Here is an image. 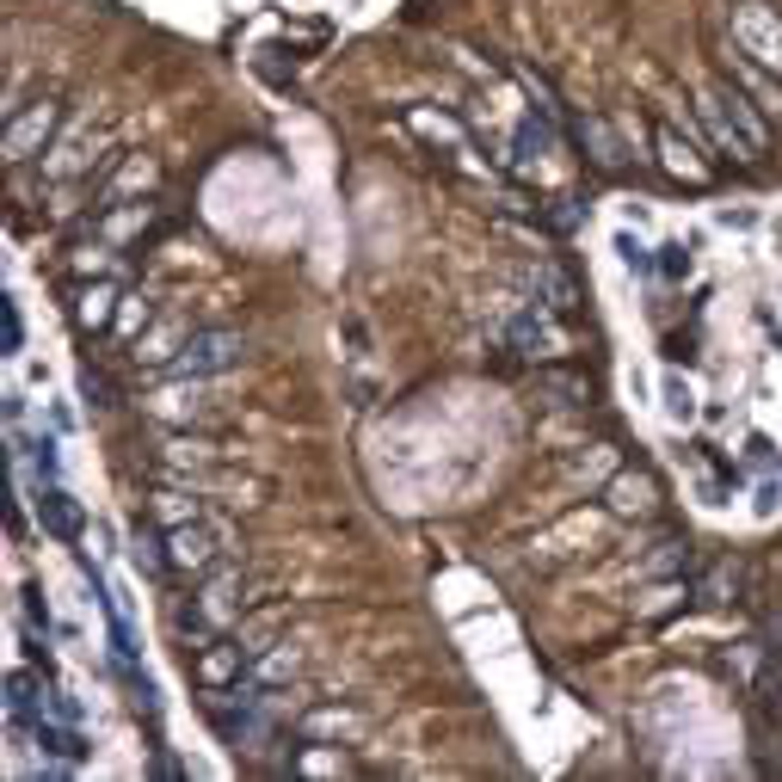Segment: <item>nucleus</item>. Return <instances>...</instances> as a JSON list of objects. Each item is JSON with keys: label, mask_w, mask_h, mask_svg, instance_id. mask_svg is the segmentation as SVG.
Wrapping results in <instances>:
<instances>
[{"label": "nucleus", "mask_w": 782, "mask_h": 782, "mask_svg": "<svg viewBox=\"0 0 782 782\" xmlns=\"http://www.w3.org/2000/svg\"><path fill=\"white\" fill-rule=\"evenodd\" d=\"M727 25H734V49H739V56H751L758 68H770V75L782 80V13H777V7H764V0H739L734 13H727Z\"/></svg>", "instance_id": "obj_1"}, {"label": "nucleus", "mask_w": 782, "mask_h": 782, "mask_svg": "<svg viewBox=\"0 0 782 782\" xmlns=\"http://www.w3.org/2000/svg\"><path fill=\"white\" fill-rule=\"evenodd\" d=\"M167 561H172V573L204 579L210 567L228 561V530H222V524H210V517H191V524L167 530Z\"/></svg>", "instance_id": "obj_2"}, {"label": "nucleus", "mask_w": 782, "mask_h": 782, "mask_svg": "<svg viewBox=\"0 0 782 782\" xmlns=\"http://www.w3.org/2000/svg\"><path fill=\"white\" fill-rule=\"evenodd\" d=\"M241 351H247L241 333H186L179 351H172L160 370H167V376H216V370H235Z\"/></svg>", "instance_id": "obj_3"}, {"label": "nucleus", "mask_w": 782, "mask_h": 782, "mask_svg": "<svg viewBox=\"0 0 782 782\" xmlns=\"http://www.w3.org/2000/svg\"><path fill=\"white\" fill-rule=\"evenodd\" d=\"M56 124H63V105H56V99L19 105L13 118H7V167H25V160L44 155L49 136H56Z\"/></svg>", "instance_id": "obj_4"}, {"label": "nucleus", "mask_w": 782, "mask_h": 782, "mask_svg": "<svg viewBox=\"0 0 782 782\" xmlns=\"http://www.w3.org/2000/svg\"><path fill=\"white\" fill-rule=\"evenodd\" d=\"M247 666H253L247 641H241V635H216V641L198 653V684L204 690H235L241 678H247Z\"/></svg>", "instance_id": "obj_5"}, {"label": "nucleus", "mask_w": 782, "mask_h": 782, "mask_svg": "<svg viewBox=\"0 0 782 782\" xmlns=\"http://www.w3.org/2000/svg\"><path fill=\"white\" fill-rule=\"evenodd\" d=\"M653 148H659V167L672 172V179H684V186H708V179H715V167L696 155V142H690L684 130L659 124V130H653Z\"/></svg>", "instance_id": "obj_6"}, {"label": "nucleus", "mask_w": 782, "mask_h": 782, "mask_svg": "<svg viewBox=\"0 0 782 782\" xmlns=\"http://www.w3.org/2000/svg\"><path fill=\"white\" fill-rule=\"evenodd\" d=\"M505 339H512V351H524V358H548V351H561V333H555V321H548L536 302H524V309L505 321Z\"/></svg>", "instance_id": "obj_7"}, {"label": "nucleus", "mask_w": 782, "mask_h": 782, "mask_svg": "<svg viewBox=\"0 0 782 782\" xmlns=\"http://www.w3.org/2000/svg\"><path fill=\"white\" fill-rule=\"evenodd\" d=\"M573 142L585 148V160H592V167H604V172H623V167H628L623 136H616L604 118H573Z\"/></svg>", "instance_id": "obj_8"}, {"label": "nucleus", "mask_w": 782, "mask_h": 782, "mask_svg": "<svg viewBox=\"0 0 782 782\" xmlns=\"http://www.w3.org/2000/svg\"><path fill=\"white\" fill-rule=\"evenodd\" d=\"M696 118H703V124H708V136H715L720 148L734 155V160H758V148H751V142H746V130H739L734 118H727V105H720V93H715V87H703V93H696Z\"/></svg>", "instance_id": "obj_9"}, {"label": "nucleus", "mask_w": 782, "mask_h": 782, "mask_svg": "<svg viewBox=\"0 0 782 782\" xmlns=\"http://www.w3.org/2000/svg\"><path fill=\"white\" fill-rule=\"evenodd\" d=\"M297 666H302V653L297 647H266V653H253V666H247V678H241V690H278V684H290L297 678Z\"/></svg>", "instance_id": "obj_10"}, {"label": "nucleus", "mask_w": 782, "mask_h": 782, "mask_svg": "<svg viewBox=\"0 0 782 782\" xmlns=\"http://www.w3.org/2000/svg\"><path fill=\"white\" fill-rule=\"evenodd\" d=\"M720 63H727V80H734V87H739L746 99H758L764 111H782V87L770 80V68H758L751 56H734V49H727Z\"/></svg>", "instance_id": "obj_11"}, {"label": "nucleus", "mask_w": 782, "mask_h": 782, "mask_svg": "<svg viewBox=\"0 0 782 782\" xmlns=\"http://www.w3.org/2000/svg\"><path fill=\"white\" fill-rule=\"evenodd\" d=\"M715 93H720V105H727V118H734V124L746 130V142H751V148H758V155H764V148H770V124H764V105H758V99H746V93H739V87H734V80H720Z\"/></svg>", "instance_id": "obj_12"}, {"label": "nucleus", "mask_w": 782, "mask_h": 782, "mask_svg": "<svg viewBox=\"0 0 782 782\" xmlns=\"http://www.w3.org/2000/svg\"><path fill=\"white\" fill-rule=\"evenodd\" d=\"M611 512H623V517H653V512H659L653 474H616V481H611Z\"/></svg>", "instance_id": "obj_13"}, {"label": "nucleus", "mask_w": 782, "mask_h": 782, "mask_svg": "<svg viewBox=\"0 0 782 782\" xmlns=\"http://www.w3.org/2000/svg\"><path fill=\"white\" fill-rule=\"evenodd\" d=\"M37 512H44V530H49V536H63V543H75V536H80V505H75V493H63L56 481L44 487Z\"/></svg>", "instance_id": "obj_14"}, {"label": "nucleus", "mask_w": 782, "mask_h": 782, "mask_svg": "<svg viewBox=\"0 0 782 782\" xmlns=\"http://www.w3.org/2000/svg\"><path fill=\"white\" fill-rule=\"evenodd\" d=\"M536 290H543V309H555V314L579 309V283L567 278L561 266H536Z\"/></svg>", "instance_id": "obj_15"}, {"label": "nucleus", "mask_w": 782, "mask_h": 782, "mask_svg": "<svg viewBox=\"0 0 782 782\" xmlns=\"http://www.w3.org/2000/svg\"><path fill=\"white\" fill-rule=\"evenodd\" d=\"M297 734H309V739H351V734H358V715H345V708H309V715L297 720Z\"/></svg>", "instance_id": "obj_16"}, {"label": "nucleus", "mask_w": 782, "mask_h": 782, "mask_svg": "<svg viewBox=\"0 0 782 782\" xmlns=\"http://www.w3.org/2000/svg\"><path fill=\"white\" fill-rule=\"evenodd\" d=\"M148 186H155V160H148V155H124V172L105 186V210L118 204L124 191H148Z\"/></svg>", "instance_id": "obj_17"}, {"label": "nucleus", "mask_w": 782, "mask_h": 782, "mask_svg": "<svg viewBox=\"0 0 782 782\" xmlns=\"http://www.w3.org/2000/svg\"><path fill=\"white\" fill-rule=\"evenodd\" d=\"M111 302H124V297H118V283H93V290H80V309H75V321H80L87 333H93V327H105V321H111Z\"/></svg>", "instance_id": "obj_18"}, {"label": "nucleus", "mask_w": 782, "mask_h": 782, "mask_svg": "<svg viewBox=\"0 0 782 782\" xmlns=\"http://www.w3.org/2000/svg\"><path fill=\"white\" fill-rule=\"evenodd\" d=\"M148 517H155L160 530H179V524H191V517H204V505L186 500V493H160V500L148 505Z\"/></svg>", "instance_id": "obj_19"}, {"label": "nucleus", "mask_w": 782, "mask_h": 782, "mask_svg": "<svg viewBox=\"0 0 782 782\" xmlns=\"http://www.w3.org/2000/svg\"><path fill=\"white\" fill-rule=\"evenodd\" d=\"M7 708H13V720H44V715H37L44 703H37V678H32V672H13V678H7Z\"/></svg>", "instance_id": "obj_20"}, {"label": "nucleus", "mask_w": 782, "mask_h": 782, "mask_svg": "<svg viewBox=\"0 0 782 782\" xmlns=\"http://www.w3.org/2000/svg\"><path fill=\"white\" fill-rule=\"evenodd\" d=\"M37 727V746L56 751V758H80V734H63V727H49V720H32Z\"/></svg>", "instance_id": "obj_21"}, {"label": "nucleus", "mask_w": 782, "mask_h": 782, "mask_svg": "<svg viewBox=\"0 0 782 782\" xmlns=\"http://www.w3.org/2000/svg\"><path fill=\"white\" fill-rule=\"evenodd\" d=\"M616 253H623V266H628V271H653V266H659V259H653V253H647L635 235H623V241H616Z\"/></svg>", "instance_id": "obj_22"}, {"label": "nucleus", "mask_w": 782, "mask_h": 782, "mask_svg": "<svg viewBox=\"0 0 782 782\" xmlns=\"http://www.w3.org/2000/svg\"><path fill=\"white\" fill-rule=\"evenodd\" d=\"M666 413H672V420H690V413H696V401H690V382H666Z\"/></svg>", "instance_id": "obj_23"}, {"label": "nucleus", "mask_w": 782, "mask_h": 782, "mask_svg": "<svg viewBox=\"0 0 782 782\" xmlns=\"http://www.w3.org/2000/svg\"><path fill=\"white\" fill-rule=\"evenodd\" d=\"M0 327H7V351H19V345H25V321H19V302L13 297L0 302Z\"/></svg>", "instance_id": "obj_24"}, {"label": "nucleus", "mask_w": 782, "mask_h": 782, "mask_svg": "<svg viewBox=\"0 0 782 782\" xmlns=\"http://www.w3.org/2000/svg\"><path fill=\"white\" fill-rule=\"evenodd\" d=\"M80 394H87V407H111V382L99 370H80Z\"/></svg>", "instance_id": "obj_25"}, {"label": "nucleus", "mask_w": 782, "mask_h": 782, "mask_svg": "<svg viewBox=\"0 0 782 782\" xmlns=\"http://www.w3.org/2000/svg\"><path fill=\"white\" fill-rule=\"evenodd\" d=\"M659 271H666V278H684V271H690V247H684V241L659 247Z\"/></svg>", "instance_id": "obj_26"}, {"label": "nucleus", "mask_w": 782, "mask_h": 782, "mask_svg": "<svg viewBox=\"0 0 782 782\" xmlns=\"http://www.w3.org/2000/svg\"><path fill=\"white\" fill-rule=\"evenodd\" d=\"M746 456H751V469H770V462H777V444H770V438H751Z\"/></svg>", "instance_id": "obj_27"}, {"label": "nucleus", "mask_w": 782, "mask_h": 782, "mask_svg": "<svg viewBox=\"0 0 782 782\" xmlns=\"http://www.w3.org/2000/svg\"><path fill=\"white\" fill-rule=\"evenodd\" d=\"M136 327H148V302H130L124 297V333H136Z\"/></svg>", "instance_id": "obj_28"}, {"label": "nucleus", "mask_w": 782, "mask_h": 782, "mask_svg": "<svg viewBox=\"0 0 782 782\" xmlns=\"http://www.w3.org/2000/svg\"><path fill=\"white\" fill-rule=\"evenodd\" d=\"M777 500H782V487H777V481H764V487H758V512H764V517L777 512Z\"/></svg>", "instance_id": "obj_29"}]
</instances>
